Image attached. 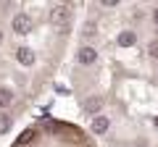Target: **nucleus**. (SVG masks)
<instances>
[{"instance_id":"nucleus-1","label":"nucleus","mask_w":158,"mask_h":147,"mask_svg":"<svg viewBox=\"0 0 158 147\" xmlns=\"http://www.w3.org/2000/svg\"><path fill=\"white\" fill-rule=\"evenodd\" d=\"M11 147H98V139L82 124L63 118H42L24 126Z\"/></svg>"}]
</instances>
